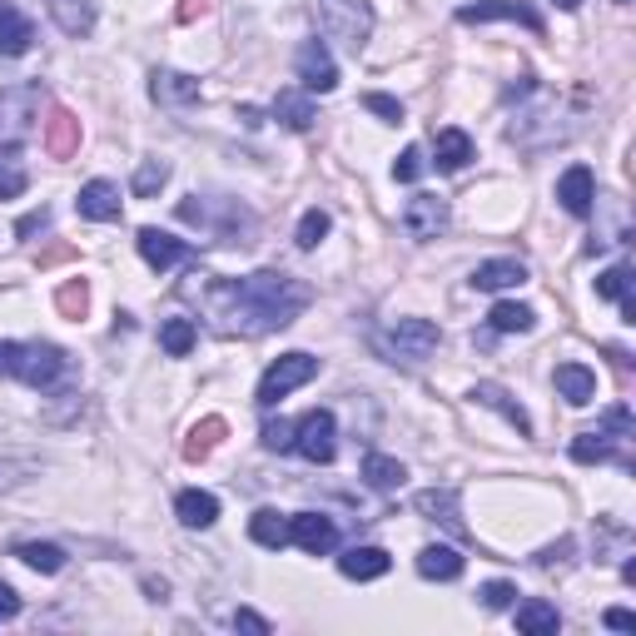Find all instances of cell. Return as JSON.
I'll return each mask as SVG.
<instances>
[{
	"instance_id": "6da1fadb",
	"label": "cell",
	"mask_w": 636,
	"mask_h": 636,
	"mask_svg": "<svg viewBox=\"0 0 636 636\" xmlns=\"http://www.w3.org/2000/svg\"><path fill=\"white\" fill-rule=\"evenodd\" d=\"M205 309L219 319L224 334L264 338L274 328H289L309 309V289L289 274H248V279H219L205 289Z\"/></svg>"
},
{
	"instance_id": "7a4b0ae2",
	"label": "cell",
	"mask_w": 636,
	"mask_h": 636,
	"mask_svg": "<svg viewBox=\"0 0 636 636\" xmlns=\"http://www.w3.org/2000/svg\"><path fill=\"white\" fill-rule=\"evenodd\" d=\"M70 368L66 348L55 344H11V338H0V373L5 378H21L31 389H50L60 383Z\"/></svg>"
},
{
	"instance_id": "3957f363",
	"label": "cell",
	"mask_w": 636,
	"mask_h": 636,
	"mask_svg": "<svg viewBox=\"0 0 636 636\" xmlns=\"http://www.w3.org/2000/svg\"><path fill=\"white\" fill-rule=\"evenodd\" d=\"M632 413L616 403V408H606V418L597 423V432H582V438L571 442V458L577 463H632L626 458V442H632Z\"/></svg>"
},
{
	"instance_id": "277c9868",
	"label": "cell",
	"mask_w": 636,
	"mask_h": 636,
	"mask_svg": "<svg viewBox=\"0 0 636 636\" xmlns=\"http://www.w3.org/2000/svg\"><path fill=\"white\" fill-rule=\"evenodd\" d=\"M319 25H324L328 41L363 50L368 35H373V5L368 0H319Z\"/></svg>"
},
{
	"instance_id": "5b68a950",
	"label": "cell",
	"mask_w": 636,
	"mask_h": 636,
	"mask_svg": "<svg viewBox=\"0 0 636 636\" xmlns=\"http://www.w3.org/2000/svg\"><path fill=\"white\" fill-rule=\"evenodd\" d=\"M373 344H378V354H389L393 363H423V358L442 344V334L432 319H398L393 328L373 334Z\"/></svg>"
},
{
	"instance_id": "8992f818",
	"label": "cell",
	"mask_w": 636,
	"mask_h": 636,
	"mask_svg": "<svg viewBox=\"0 0 636 636\" xmlns=\"http://www.w3.org/2000/svg\"><path fill=\"white\" fill-rule=\"evenodd\" d=\"M313 373H319V358H313V354H284L279 363L264 368L259 393H254V398H259V408H274V403L289 398L293 389H303Z\"/></svg>"
},
{
	"instance_id": "52a82bcc",
	"label": "cell",
	"mask_w": 636,
	"mask_h": 636,
	"mask_svg": "<svg viewBox=\"0 0 636 636\" xmlns=\"http://www.w3.org/2000/svg\"><path fill=\"white\" fill-rule=\"evenodd\" d=\"M293 448H299L309 463H334V453H338V423H334V413L328 408H313V413H303L299 423H293Z\"/></svg>"
},
{
	"instance_id": "ba28073f",
	"label": "cell",
	"mask_w": 636,
	"mask_h": 636,
	"mask_svg": "<svg viewBox=\"0 0 636 636\" xmlns=\"http://www.w3.org/2000/svg\"><path fill=\"white\" fill-rule=\"evenodd\" d=\"M293 70H299L303 90H313V95L338 90V66H334V55H328L324 41H303L299 50H293Z\"/></svg>"
},
{
	"instance_id": "9c48e42d",
	"label": "cell",
	"mask_w": 636,
	"mask_h": 636,
	"mask_svg": "<svg viewBox=\"0 0 636 636\" xmlns=\"http://www.w3.org/2000/svg\"><path fill=\"white\" fill-rule=\"evenodd\" d=\"M289 542H293V547H303L309 557H324V552L338 547V528H334V518H324V512H293V518H289Z\"/></svg>"
},
{
	"instance_id": "30bf717a",
	"label": "cell",
	"mask_w": 636,
	"mask_h": 636,
	"mask_svg": "<svg viewBox=\"0 0 636 636\" xmlns=\"http://www.w3.org/2000/svg\"><path fill=\"white\" fill-rule=\"evenodd\" d=\"M458 21L463 25H487V21H522L528 25V31H547V25H542V15L532 11V5H522V0H477V5H463V11H458Z\"/></svg>"
},
{
	"instance_id": "8fae6325",
	"label": "cell",
	"mask_w": 636,
	"mask_h": 636,
	"mask_svg": "<svg viewBox=\"0 0 636 636\" xmlns=\"http://www.w3.org/2000/svg\"><path fill=\"white\" fill-rule=\"evenodd\" d=\"M41 85H11L0 90V130L5 135H25L35 125V109H41Z\"/></svg>"
},
{
	"instance_id": "7c38bea8",
	"label": "cell",
	"mask_w": 636,
	"mask_h": 636,
	"mask_svg": "<svg viewBox=\"0 0 636 636\" xmlns=\"http://www.w3.org/2000/svg\"><path fill=\"white\" fill-rule=\"evenodd\" d=\"M403 229L413 239H438L448 229V199L438 195H413L408 209H403Z\"/></svg>"
},
{
	"instance_id": "4fadbf2b",
	"label": "cell",
	"mask_w": 636,
	"mask_h": 636,
	"mask_svg": "<svg viewBox=\"0 0 636 636\" xmlns=\"http://www.w3.org/2000/svg\"><path fill=\"white\" fill-rule=\"evenodd\" d=\"M557 199H562V209H567V215H577V219L592 215V205H597L592 170H587V164H571V170L557 180Z\"/></svg>"
},
{
	"instance_id": "5bb4252c",
	"label": "cell",
	"mask_w": 636,
	"mask_h": 636,
	"mask_svg": "<svg viewBox=\"0 0 636 636\" xmlns=\"http://www.w3.org/2000/svg\"><path fill=\"white\" fill-rule=\"evenodd\" d=\"M76 209L85 219H95V224H109V219H119V209H125V199H119V189L109 180H90L85 189H80Z\"/></svg>"
},
{
	"instance_id": "9a60e30c",
	"label": "cell",
	"mask_w": 636,
	"mask_h": 636,
	"mask_svg": "<svg viewBox=\"0 0 636 636\" xmlns=\"http://www.w3.org/2000/svg\"><path fill=\"white\" fill-rule=\"evenodd\" d=\"M35 45V25L21 5L0 0V55H25Z\"/></svg>"
},
{
	"instance_id": "2e32d148",
	"label": "cell",
	"mask_w": 636,
	"mask_h": 636,
	"mask_svg": "<svg viewBox=\"0 0 636 636\" xmlns=\"http://www.w3.org/2000/svg\"><path fill=\"white\" fill-rule=\"evenodd\" d=\"M135 244H140L144 264H150V269H160V274L174 269V264L189 254V244H180V239L164 234V229H140V239H135Z\"/></svg>"
},
{
	"instance_id": "e0dca14e",
	"label": "cell",
	"mask_w": 636,
	"mask_h": 636,
	"mask_svg": "<svg viewBox=\"0 0 636 636\" xmlns=\"http://www.w3.org/2000/svg\"><path fill=\"white\" fill-rule=\"evenodd\" d=\"M552 383H557V393L571 403V408H587V403L597 398V373L587 363H562Z\"/></svg>"
},
{
	"instance_id": "ac0fdd59",
	"label": "cell",
	"mask_w": 636,
	"mask_h": 636,
	"mask_svg": "<svg viewBox=\"0 0 636 636\" xmlns=\"http://www.w3.org/2000/svg\"><path fill=\"white\" fill-rule=\"evenodd\" d=\"M518 284H528V269L518 259H487L473 269V289L483 293H502V289H518Z\"/></svg>"
},
{
	"instance_id": "d6986e66",
	"label": "cell",
	"mask_w": 636,
	"mask_h": 636,
	"mask_svg": "<svg viewBox=\"0 0 636 636\" xmlns=\"http://www.w3.org/2000/svg\"><path fill=\"white\" fill-rule=\"evenodd\" d=\"M389 567H393V557L383 547H348L344 557H338V571L354 577V582H373V577H383Z\"/></svg>"
},
{
	"instance_id": "ffe728a7",
	"label": "cell",
	"mask_w": 636,
	"mask_h": 636,
	"mask_svg": "<svg viewBox=\"0 0 636 636\" xmlns=\"http://www.w3.org/2000/svg\"><path fill=\"white\" fill-rule=\"evenodd\" d=\"M174 512H180L184 528H215V522H219V497L215 493H199V487H189V493L174 497Z\"/></svg>"
},
{
	"instance_id": "44dd1931",
	"label": "cell",
	"mask_w": 636,
	"mask_h": 636,
	"mask_svg": "<svg viewBox=\"0 0 636 636\" xmlns=\"http://www.w3.org/2000/svg\"><path fill=\"white\" fill-rule=\"evenodd\" d=\"M418 571L428 582H458V577H463V552L458 547H423Z\"/></svg>"
},
{
	"instance_id": "7402d4cb",
	"label": "cell",
	"mask_w": 636,
	"mask_h": 636,
	"mask_svg": "<svg viewBox=\"0 0 636 636\" xmlns=\"http://www.w3.org/2000/svg\"><path fill=\"white\" fill-rule=\"evenodd\" d=\"M55 15V25L66 35H90L95 31V0H45Z\"/></svg>"
},
{
	"instance_id": "603a6c76",
	"label": "cell",
	"mask_w": 636,
	"mask_h": 636,
	"mask_svg": "<svg viewBox=\"0 0 636 636\" xmlns=\"http://www.w3.org/2000/svg\"><path fill=\"white\" fill-rule=\"evenodd\" d=\"M150 95L160 100V105H195V100H199V80L180 76V70H154Z\"/></svg>"
},
{
	"instance_id": "cb8c5ba5",
	"label": "cell",
	"mask_w": 636,
	"mask_h": 636,
	"mask_svg": "<svg viewBox=\"0 0 636 636\" xmlns=\"http://www.w3.org/2000/svg\"><path fill=\"white\" fill-rule=\"evenodd\" d=\"M597 299H616L622 303V319L636 324V293H632V269H626V264H616V269H606L602 279H597Z\"/></svg>"
},
{
	"instance_id": "d4e9b609",
	"label": "cell",
	"mask_w": 636,
	"mask_h": 636,
	"mask_svg": "<svg viewBox=\"0 0 636 636\" xmlns=\"http://www.w3.org/2000/svg\"><path fill=\"white\" fill-rule=\"evenodd\" d=\"M473 398L483 403V408H497L507 423H512V428L522 432V438H532V418H528V413H522V403H512L502 389H497V383H477V389H473Z\"/></svg>"
},
{
	"instance_id": "484cf974",
	"label": "cell",
	"mask_w": 636,
	"mask_h": 636,
	"mask_svg": "<svg viewBox=\"0 0 636 636\" xmlns=\"http://www.w3.org/2000/svg\"><path fill=\"white\" fill-rule=\"evenodd\" d=\"M418 512H428V518L442 522V528L463 532V518H458V493H453V487H428V493H418Z\"/></svg>"
},
{
	"instance_id": "4316f807",
	"label": "cell",
	"mask_w": 636,
	"mask_h": 636,
	"mask_svg": "<svg viewBox=\"0 0 636 636\" xmlns=\"http://www.w3.org/2000/svg\"><path fill=\"white\" fill-rule=\"evenodd\" d=\"M487 324H493V334H532V324H537V313L528 309V303H493V313H487Z\"/></svg>"
},
{
	"instance_id": "83f0119b",
	"label": "cell",
	"mask_w": 636,
	"mask_h": 636,
	"mask_svg": "<svg viewBox=\"0 0 636 636\" xmlns=\"http://www.w3.org/2000/svg\"><path fill=\"white\" fill-rule=\"evenodd\" d=\"M248 537L259 542V547L279 552L284 542H289V518H279L274 507H264V512H254V518H248Z\"/></svg>"
},
{
	"instance_id": "f1b7e54d",
	"label": "cell",
	"mask_w": 636,
	"mask_h": 636,
	"mask_svg": "<svg viewBox=\"0 0 636 636\" xmlns=\"http://www.w3.org/2000/svg\"><path fill=\"white\" fill-rule=\"evenodd\" d=\"M25 184H31V174H25L21 144H5V150H0V199L25 195Z\"/></svg>"
},
{
	"instance_id": "f546056e",
	"label": "cell",
	"mask_w": 636,
	"mask_h": 636,
	"mask_svg": "<svg viewBox=\"0 0 636 636\" xmlns=\"http://www.w3.org/2000/svg\"><path fill=\"white\" fill-rule=\"evenodd\" d=\"M274 119L303 135V130L313 125V105H309V95H299V90H279V100H274Z\"/></svg>"
},
{
	"instance_id": "4dcf8cb0",
	"label": "cell",
	"mask_w": 636,
	"mask_h": 636,
	"mask_svg": "<svg viewBox=\"0 0 636 636\" xmlns=\"http://www.w3.org/2000/svg\"><path fill=\"white\" fill-rule=\"evenodd\" d=\"M363 477H368V487H378V493H393V487H403V477H408V467H403L398 458L368 453V458H363Z\"/></svg>"
},
{
	"instance_id": "1f68e13d",
	"label": "cell",
	"mask_w": 636,
	"mask_h": 636,
	"mask_svg": "<svg viewBox=\"0 0 636 636\" xmlns=\"http://www.w3.org/2000/svg\"><path fill=\"white\" fill-rule=\"evenodd\" d=\"M15 557H21L25 567L45 571V577H55V571L66 567V547H55V542H15Z\"/></svg>"
},
{
	"instance_id": "d6a6232c",
	"label": "cell",
	"mask_w": 636,
	"mask_h": 636,
	"mask_svg": "<svg viewBox=\"0 0 636 636\" xmlns=\"http://www.w3.org/2000/svg\"><path fill=\"white\" fill-rule=\"evenodd\" d=\"M557 626H562V616H557V606H552V602H522L518 606V632L557 636Z\"/></svg>"
},
{
	"instance_id": "836d02e7",
	"label": "cell",
	"mask_w": 636,
	"mask_h": 636,
	"mask_svg": "<svg viewBox=\"0 0 636 636\" xmlns=\"http://www.w3.org/2000/svg\"><path fill=\"white\" fill-rule=\"evenodd\" d=\"M432 150H438V170H463L467 160H473V140H467L463 130H438V144H432Z\"/></svg>"
},
{
	"instance_id": "e575fe53",
	"label": "cell",
	"mask_w": 636,
	"mask_h": 636,
	"mask_svg": "<svg viewBox=\"0 0 636 636\" xmlns=\"http://www.w3.org/2000/svg\"><path fill=\"white\" fill-rule=\"evenodd\" d=\"M195 338H199L195 319H164V324H160V348L170 358H184L189 348H195Z\"/></svg>"
},
{
	"instance_id": "d590c367",
	"label": "cell",
	"mask_w": 636,
	"mask_h": 636,
	"mask_svg": "<svg viewBox=\"0 0 636 636\" xmlns=\"http://www.w3.org/2000/svg\"><path fill=\"white\" fill-rule=\"evenodd\" d=\"M219 438H224V418H205L195 432H189V442H184V458H189V463L209 458V453H215V442H219Z\"/></svg>"
},
{
	"instance_id": "8d00e7d4",
	"label": "cell",
	"mask_w": 636,
	"mask_h": 636,
	"mask_svg": "<svg viewBox=\"0 0 636 636\" xmlns=\"http://www.w3.org/2000/svg\"><path fill=\"white\" fill-rule=\"evenodd\" d=\"M328 229H334V224H328L324 209H309V215L299 219V248H319V244H324Z\"/></svg>"
},
{
	"instance_id": "74e56055",
	"label": "cell",
	"mask_w": 636,
	"mask_h": 636,
	"mask_svg": "<svg viewBox=\"0 0 636 636\" xmlns=\"http://www.w3.org/2000/svg\"><path fill=\"white\" fill-rule=\"evenodd\" d=\"M423 170H428V160H423V150H418V144H408V150L398 154V164H393V180H403V184H418V180H423Z\"/></svg>"
},
{
	"instance_id": "f35d334b",
	"label": "cell",
	"mask_w": 636,
	"mask_h": 636,
	"mask_svg": "<svg viewBox=\"0 0 636 636\" xmlns=\"http://www.w3.org/2000/svg\"><path fill=\"white\" fill-rule=\"evenodd\" d=\"M264 448H269V453H289V448H293V423H284V418L264 423Z\"/></svg>"
},
{
	"instance_id": "ab89813d",
	"label": "cell",
	"mask_w": 636,
	"mask_h": 636,
	"mask_svg": "<svg viewBox=\"0 0 636 636\" xmlns=\"http://www.w3.org/2000/svg\"><path fill=\"white\" fill-rule=\"evenodd\" d=\"M363 109H373V115H383L389 119V125H403V115H408V109H403V100H393V95H363Z\"/></svg>"
},
{
	"instance_id": "60d3db41",
	"label": "cell",
	"mask_w": 636,
	"mask_h": 636,
	"mask_svg": "<svg viewBox=\"0 0 636 636\" xmlns=\"http://www.w3.org/2000/svg\"><path fill=\"white\" fill-rule=\"evenodd\" d=\"M164 180H170V164H164V160H150L140 174H135V195H154V189H160Z\"/></svg>"
},
{
	"instance_id": "b9f144b4",
	"label": "cell",
	"mask_w": 636,
	"mask_h": 636,
	"mask_svg": "<svg viewBox=\"0 0 636 636\" xmlns=\"http://www.w3.org/2000/svg\"><path fill=\"white\" fill-rule=\"evenodd\" d=\"M70 144H76V119L60 109V115H55V125H50V150L55 154H70Z\"/></svg>"
},
{
	"instance_id": "7bdbcfd3",
	"label": "cell",
	"mask_w": 636,
	"mask_h": 636,
	"mask_svg": "<svg viewBox=\"0 0 636 636\" xmlns=\"http://www.w3.org/2000/svg\"><path fill=\"white\" fill-rule=\"evenodd\" d=\"M477 597H483L487 612H507V606H512V597H518V587H512V582H487Z\"/></svg>"
},
{
	"instance_id": "ee69618b",
	"label": "cell",
	"mask_w": 636,
	"mask_h": 636,
	"mask_svg": "<svg viewBox=\"0 0 636 636\" xmlns=\"http://www.w3.org/2000/svg\"><path fill=\"white\" fill-rule=\"evenodd\" d=\"M31 473V463H15V458H0V493H11L21 477Z\"/></svg>"
},
{
	"instance_id": "f6af8a7d",
	"label": "cell",
	"mask_w": 636,
	"mask_h": 636,
	"mask_svg": "<svg viewBox=\"0 0 636 636\" xmlns=\"http://www.w3.org/2000/svg\"><path fill=\"white\" fill-rule=\"evenodd\" d=\"M60 309H66L70 319H80V313H85V284H70V289L60 293Z\"/></svg>"
},
{
	"instance_id": "bcb514c9",
	"label": "cell",
	"mask_w": 636,
	"mask_h": 636,
	"mask_svg": "<svg viewBox=\"0 0 636 636\" xmlns=\"http://www.w3.org/2000/svg\"><path fill=\"white\" fill-rule=\"evenodd\" d=\"M234 626H239V632H269V622H264V616H254V612H248V606H239V612H234Z\"/></svg>"
},
{
	"instance_id": "7dc6e473",
	"label": "cell",
	"mask_w": 636,
	"mask_h": 636,
	"mask_svg": "<svg viewBox=\"0 0 636 636\" xmlns=\"http://www.w3.org/2000/svg\"><path fill=\"white\" fill-rule=\"evenodd\" d=\"M602 622H606V626H612V632H636V616H632V612H626V606H612V612H606V616H602Z\"/></svg>"
},
{
	"instance_id": "c3c4849f",
	"label": "cell",
	"mask_w": 636,
	"mask_h": 636,
	"mask_svg": "<svg viewBox=\"0 0 636 636\" xmlns=\"http://www.w3.org/2000/svg\"><path fill=\"white\" fill-rule=\"evenodd\" d=\"M15 612H21V597H15V587L0 582V622H11Z\"/></svg>"
},
{
	"instance_id": "681fc988",
	"label": "cell",
	"mask_w": 636,
	"mask_h": 636,
	"mask_svg": "<svg viewBox=\"0 0 636 636\" xmlns=\"http://www.w3.org/2000/svg\"><path fill=\"white\" fill-rule=\"evenodd\" d=\"M567 552H571V537H562L557 547H547V552H542L537 562H542V567H552V562H562V557H567Z\"/></svg>"
},
{
	"instance_id": "f907efd6",
	"label": "cell",
	"mask_w": 636,
	"mask_h": 636,
	"mask_svg": "<svg viewBox=\"0 0 636 636\" xmlns=\"http://www.w3.org/2000/svg\"><path fill=\"white\" fill-rule=\"evenodd\" d=\"M45 224V209H41V215H31V219H21V234H31V229H41Z\"/></svg>"
},
{
	"instance_id": "816d5d0a",
	"label": "cell",
	"mask_w": 636,
	"mask_h": 636,
	"mask_svg": "<svg viewBox=\"0 0 636 636\" xmlns=\"http://www.w3.org/2000/svg\"><path fill=\"white\" fill-rule=\"evenodd\" d=\"M552 5H562V11H577V5H582V0H552Z\"/></svg>"
},
{
	"instance_id": "f5cc1de1",
	"label": "cell",
	"mask_w": 636,
	"mask_h": 636,
	"mask_svg": "<svg viewBox=\"0 0 636 636\" xmlns=\"http://www.w3.org/2000/svg\"><path fill=\"white\" fill-rule=\"evenodd\" d=\"M622 5H626V0H622Z\"/></svg>"
}]
</instances>
